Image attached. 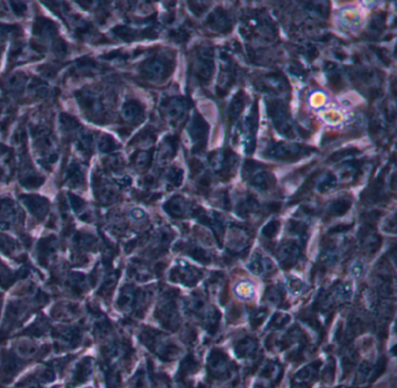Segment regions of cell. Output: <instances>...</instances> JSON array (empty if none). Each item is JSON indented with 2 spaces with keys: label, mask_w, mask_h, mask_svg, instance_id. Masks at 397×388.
I'll return each instance as SVG.
<instances>
[{
  "label": "cell",
  "mask_w": 397,
  "mask_h": 388,
  "mask_svg": "<svg viewBox=\"0 0 397 388\" xmlns=\"http://www.w3.org/2000/svg\"><path fill=\"white\" fill-rule=\"evenodd\" d=\"M140 113H141V109L139 107V105L135 103H129L125 106V108H123V115L129 119V120H132V119L136 118Z\"/></svg>",
  "instance_id": "obj_6"
},
{
  "label": "cell",
  "mask_w": 397,
  "mask_h": 388,
  "mask_svg": "<svg viewBox=\"0 0 397 388\" xmlns=\"http://www.w3.org/2000/svg\"><path fill=\"white\" fill-rule=\"evenodd\" d=\"M190 134L195 140H202L206 134V125L205 122L200 118H196L191 123Z\"/></svg>",
  "instance_id": "obj_3"
},
{
  "label": "cell",
  "mask_w": 397,
  "mask_h": 388,
  "mask_svg": "<svg viewBox=\"0 0 397 388\" xmlns=\"http://www.w3.org/2000/svg\"><path fill=\"white\" fill-rule=\"evenodd\" d=\"M168 112L170 114L171 118H177L183 112V104L181 101H171L169 107H168Z\"/></svg>",
  "instance_id": "obj_8"
},
{
  "label": "cell",
  "mask_w": 397,
  "mask_h": 388,
  "mask_svg": "<svg viewBox=\"0 0 397 388\" xmlns=\"http://www.w3.org/2000/svg\"><path fill=\"white\" fill-rule=\"evenodd\" d=\"M242 107H244V100H242L241 96H238V98H236L232 101L231 106H229V117L234 120V119L240 114Z\"/></svg>",
  "instance_id": "obj_4"
},
{
  "label": "cell",
  "mask_w": 397,
  "mask_h": 388,
  "mask_svg": "<svg viewBox=\"0 0 397 388\" xmlns=\"http://www.w3.org/2000/svg\"><path fill=\"white\" fill-rule=\"evenodd\" d=\"M133 215H134L135 218H138V219L143 218V217H145V214L142 213V210H139V209H135V210L133 211Z\"/></svg>",
  "instance_id": "obj_10"
},
{
  "label": "cell",
  "mask_w": 397,
  "mask_h": 388,
  "mask_svg": "<svg viewBox=\"0 0 397 388\" xmlns=\"http://www.w3.org/2000/svg\"><path fill=\"white\" fill-rule=\"evenodd\" d=\"M234 292L240 299L248 300L254 295V286L248 281H241L234 287Z\"/></svg>",
  "instance_id": "obj_2"
},
{
  "label": "cell",
  "mask_w": 397,
  "mask_h": 388,
  "mask_svg": "<svg viewBox=\"0 0 397 388\" xmlns=\"http://www.w3.org/2000/svg\"><path fill=\"white\" fill-rule=\"evenodd\" d=\"M363 271H364V267H363V264H361L360 262H356L354 265L352 266V268H351V272L355 277H359L361 273H363Z\"/></svg>",
  "instance_id": "obj_9"
},
{
  "label": "cell",
  "mask_w": 397,
  "mask_h": 388,
  "mask_svg": "<svg viewBox=\"0 0 397 388\" xmlns=\"http://www.w3.org/2000/svg\"><path fill=\"white\" fill-rule=\"evenodd\" d=\"M212 70H211V64L210 62H207L205 60H202L200 63H198L197 65V73L200 74V77L203 78V79H207L210 76H211V72Z\"/></svg>",
  "instance_id": "obj_5"
},
{
  "label": "cell",
  "mask_w": 397,
  "mask_h": 388,
  "mask_svg": "<svg viewBox=\"0 0 397 388\" xmlns=\"http://www.w3.org/2000/svg\"><path fill=\"white\" fill-rule=\"evenodd\" d=\"M299 151H301V148H299L298 145L280 144V145H277V147H275L274 150H273V155L276 156V157L288 158V157L297 156Z\"/></svg>",
  "instance_id": "obj_1"
},
{
  "label": "cell",
  "mask_w": 397,
  "mask_h": 388,
  "mask_svg": "<svg viewBox=\"0 0 397 388\" xmlns=\"http://www.w3.org/2000/svg\"><path fill=\"white\" fill-rule=\"evenodd\" d=\"M165 71V64L162 62H153V63L148 67V73L153 77H158Z\"/></svg>",
  "instance_id": "obj_7"
}]
</instances>
